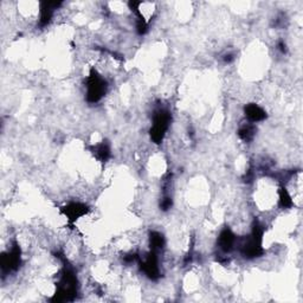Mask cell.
<instances>
[{"label": "cell", "instance_id": "1", "mask_svg": "<svg viewBox=\"0 0 303 303\" xmlns=\"http://www.w3.org/2000/svg\"><path fill=\"white\" fill-rule=\"evenodd\" d=\"M107 92V82L95 69L90 70L86 78V101L89 103H96L104 96Z\"/></svg>", "mask_w": 303, "mask_h": 303}, {"label": "cell", "instance_id": "2", "mask_svg": "<svg viewBox=\"0 0 303 303\" xmlns=\"http://www.w3.org/2000/svg\"><path fill=\"white\" fill-rule=\"evenodd\" d=\"M262 237H263V228L260 223H254L252 228V234L248 238L246 243L242 246V254L246 258H256L263 254L262 248Z\"/></svg>", "mask_w": 303, "mask_h": 303}, {"label": "cell", "instance_id": "3", "mask_svg": "<svg viewBox=\"0 0 303 303\" xmlns=\"http://www.w3.org/2000/svg\"><path fill=\"white\" fill-rule=\"evenodd\" d=\"M170 112L161 109V110L156 112L153 118V127H152L150 130V138L154 144H161V141L164 140V136H165L166 132L170 127Z\"/></svg>", "mask_w": 303, "mask_h": 303}, {"label": "cell", "instance_id": "4", "mask_svg": "<svg viewBox=\"0 0 303 303\" xmlns=\"http://www.w3.org/2000/svg\"><path fill=\"white\" fill-rule=\"evenodd\" d=\"M22 251L20 248L17 243L14 244L11 250L8 252L2 254V260H0V266H2V272H16L19 266H20L22 262Z\"/></svg>", "mask_w": 303, "mask_h": 303}, {"label": "cell", "instance_id": "5", "mask_svg": "<svg viewBox=\"0 0 303 303\" xmlns=\"http://www.w3.org/2000/svg\"><path fill=\"white\" fill-rule=\"evenodd\" d=\"M141 270L150 277V280H158L160 277L159 262H158V256L156 251L152 250L150 254L146 257V260L140 262Z\"/></svg>", "mask_w": 303, "mask_h": 303}, {"label": "cell", "instance_id": "6", "mask_svg": "<svg viewBox=\"0 0 303 303\" xmlns=\"http://www.w3.org/2000/svg\"><path fill=\"white\" fill-rule=\"evenodd\" d=\"M88 211V206L82 204V202H72V204L64 206L62 208V212L66 216V218L72 223L76 222L78 218L83 217V216H86Z\"/></svg>", "mask_w": 303, "mask_h": 303}, {"label": "cell", "instance_id": "7", "mask_svg": "<svg viewBox=\"0 0 303 303\" xmlns=\"http://www.w3.org/2000/svg\"><path fill=\"white\" fill-rule=\"evenodd\" d=\"M218 243L222 251H224V252H230V251L234 250V246H236V236H234V232H232L230 228H226L220 232Z\"/></svg>", "mask_w": 303, "mask_h": 303}, {"label": "cell", "instance_id": "8", "mask_svg": "<svg viewBox=\"0 0 303 303\" xmlns=\"http://www.w3.org/2000/svg\"><path fill=\"white\" fill-rule=\"evenodd\" d=\"M244 112L246 116L251 122H260L266 118V112L263 110L260 106L254 104V103H249L244 108Z\"/></svg>", "mask_w": 303, "mask_h": 303}, {"label": "cell", "instance_id": "9", "mask_svg": "<svg viewBox=\"0 0 303 303\" xmlns=\"http://www.w3.org/2000/svg\"><path fill=\"white\" fill-rule=\"evenodd\" d=\"M62 2H42L40 4V26H45L48 25L52 18L54 10L60 6Z\"/></svg>", "mask_w": 303, "mask_h": 303}, {"label": "cell", "instance_id": "10", "mask_svg": "<svg viewBox=\"0 0 303 303\" xmlns=\"http://www.w3.org/2000/svg\"><path fill=\"white\" fill-rule=\"evenodd\" d=\"M150 249L153 251H156L159 249H162L165 246V238L161 234L156 231L150 232Z\"/></svg>", "mask_w": 303, "mask_h": 303}, {"label": "cell", "instance_id": "11", "mask_svg": "<svg viewBox=\"0 0 303 303\" xmlns=\"http://www.w3.org/2000/svg\"><path fill=\"white\" fill-rule=\"evenodd\" d=\"M94 154L98 159L103 161V162H106V161L109 159V156H110V148H109L108 144L102 142L94 147Z\"/></svg>", "mask_w": 303, "mask_h": 303}, {"label": "cell", "instance_id": "12", "mask_svg": "<svg viewBox=\"0 0 303 303\" xmlns=\"http://www.w3.org/2000/svg\"><path fill=\"white\" fill-rule=\"evenodd\" d=\"M238 135H240V138H242V140L249 142V141L252 140L254 136V127L252 124L243 126V127L238 130Z\"/></svg>", "mask_w": 303, "mask_h": 303}, {"label": "cell", "instance_id": "13", "mask_svg": "<svg viewBox=\"0 0 303 303\" xmlns=\"http://www.w3.org/2000/svg\"><path fill=\"white\" fill-rule=\"evenodd\" d=\"M280 205L283 208H289L294 205L292 196H290L286 188H281V190H280Z\"/></svg>", "mask_w": 303, "mask_h": 303}, {"label": "cell", "instance_id": "14", "mask_svg": "<svg viewBox=\"0 0 303 303\" xmlns=\"http://www.w3.org/2000/svg\"><path fill=\"white\" fill-rule=\"evenodd\" d=\"M160 208L162 211H167V210H170L172 208V199L170 198V196H166V198L162 199V202H161Z\"/></svg>", "mask_w": 303, "mask_h": 303}, {"label": "cell", "instance_id": "15", "mask_svg": "<svg viewBox=\"0 0 303 303\" xmlns=\"http://www.w3.org/2000/svg\"><path fill=\"white\" fill-rule=\"evenodd\" d=\"M277 46H278V49H280V51H281L282 54H286V43L283 40L278 42V45H277Z\"/></svg>", "mask_w": 303, "mask_h": 303}, {"label": "cell", "instance_id": "16", "mask_svg": "<svg viewBox=\"0 0 303 303\" xmlns=\"http://www.w3.org/2000/svg\"><path fill=\"white\" fill-rule=\"evenodd\" d=\"M234 60V56L232 54H225V56H224V60L226 63H231Z\"/></svg>", "mask_w": 303, "mask_h": 303}]
</instances>
